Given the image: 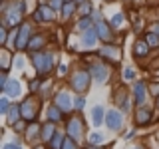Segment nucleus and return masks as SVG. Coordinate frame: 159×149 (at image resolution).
I'll return each mask as SVG.
<instances>
[{
    "mask_svg": "<svg viewBox=\"0 0 159 149\" xmlns=\"http://www.w3.org/2000/svg\"><path fill=\"white\" fill-rule=\"evenodd\" d=\"M89 149H102V147H89Z\"/></svg>",
    "mask_w": 159,
    "mask_h": 149,
    "instance_id": "nucleus-44",
    "label": "nucleus"
},
{
    "mask_svg": "<svg viewBox=\"0 0 159 149\" xmlns=\"http://www.w3.org/2000/svg\"><path fill=\"white\" fill-rule=\"evenodd\" d=\"M99 56L106 58V60H111V62H119L121 54H119V50L113 48V46H103L102 50H99Z\"/></svg>",
    "mask_w": 159,
    "mask_h": 149,
    "instance_id": "nucleus-12",
    "label": "nucleus"
},
{
    "mask_svg": "<svg viewBox=\"0 0 159 149\" xmlns=\"http://www.w3.org/2000/svg\"><path fill=\"white\" fill-rule=\"evenodd\" d=\"M8 111H10L8 97H2V99H0V113H6V115H8Z\"/></svg>",
    "mask_w": 159,
    "mask_h": 149,
    "instance_id": "nucleus-30",
    "label": "nucleus"
},
{
    "mask_svg": "<svg viewBox=\"0 0 159 149\" xmlns=\"http://www.w3.org/2000/svg\"><path fill=\"white\" fill-rule=\"evenodd\" d=\"M62 149H78V147H76V139L66 137V139H64V145H62Z\"/></svg>",
    "mask_w": 159,
    "mask_h": 149,
    "instance_id": "nucleus-31",
    "label": "nucleus"
},
{
    "mask_svg": "<svg viewBox=\"0 0 159 149\" xmlns=\"http://www.w3.org/2000/svg\"><path fill=\"white\" fill-rule=\"evenodd\" d=\"M44 44H46V38H44L42 34H34L32 40H30V44H28V48H30V50H34V54H36L38 50H42V48H44Z\"/></svg>",
    "mask_w": 159,
    "mask_h": 149,
    "instance_id": "nucleus-18",
    "label": "nucleus"
},
{
    "mask_svg": "<svg viewBox=\"0 0 159 149\" xmlns=\"http://www.w3.org/2000/svg\"><path fill=\"white\" fill-rule=\"evenodd\" d=\"M123 78H125V79H133V78H135V72H133L131 68H125V70H123Z\"/></svg>",
    "mask_w": 159,
    "mask_h": 149,
    "instance_id": "nucleus-34",
    "label": "nucleus"
},
{
    "mask_svg": "<svg viewBox=\"0 0 159 149\" xmlns=\"http://www.w3.org/2000/svg\"><path fill=\"white\" fill-rule=\"evenodd\" d=\"M121 24H123V14H116L109 20V26H121Z\"/></svg>",
    "mask_w": 159,
    "mask_h": 149,
    "instance_id": "nucleus-32",
    "label": "nucleus"
},
{
    "mask_svg": "<svg viewBox=\"0 0 159 149\" xmlns=\"http://www.w3.org/2000/svg\"><path fill=\"white\" fill-rule=\"evenodd\" d=\"M56 106L62 109L64 113H68L70 109H72L74 103H72V97H70V93H68V92H60L58 96H56Z\"/></svg>",
    "mask_w": 159,
    "mask_h": 149,
    "instance_id": "nucleus-9",
    "label": "nucleus"
},
{
    "mask_svg": "<svg viewBox=\"0 0 159 149\" xmlns=\"http://www.w3.org/2000/svg\"><path fill=\"white\" fill-rule=\"evenodd\" d=\"M60 111H62V109H60L58 106H52V107H48V119H50V121H58V119L60 117H62V113H60Z\"/></svg>",
    "mask_w": 159,
    "mask_h": 149,
    "instance_id": "nucleus-22",
    "label": "nucleus"
},
{
    "mask_svg": "<svg viewBox=\"0 0 159 149\" xmlns=\"http://www.w3.org/2000/svg\"><path fill=\"white\" fill-rule=\"evenodd\" d=\"M38 86H40V79H32L30 82V89H38Z\"/></svg>",
    "mask_w": 159,
    "mask_h": 149,
    "instance_id": "nucleus-40",
    "label": "nucleus"
},
{
    "mask_svg": "<svg viewBox=\"0 0 159 149\" xmlns=\"http://www.w3.org/2000/svg\"><path fill=\"white\" fill-rule=\"evenodd\" d=\"M34 18L38 20V22H44V20H52L54 18V10H52V6H46V4H42L36 12H34Z\"/></svg>",
    "mask_w": 159,
    "mask_h": 149,
    "instance_id": "nucleus-10",
    "label": "nucleus"
},
{
    "mask_svg": "<svg viewBox=\"0 0 159 149\" xmlns=\"http://www.w3.org/2000/svg\"><path fill=\"white\" fill-rule=\"evenodd\" d=\"M103 107L102 106H93V109H92V121L96 123V125H99V123L103 121Z\"/></svg>",
    "mask_w": 159,
    "mask_h": 149,
    "instance_id": "nucleus-21",
    "label": "nucleus"
},
{
    "mask_svg": "<svg viewBox=\"0 0 159 149\" xmlns=\"http://www.w3.org/2000/svg\"><path fill=\"white\" fill-rule=\"evenodd\" d=\"M89 74H92V78L96 79L98 84H103L107 79V68L103 66V64H93V66H89Z\"/></svg>",
    "mask_w": 159,
    "mask_h": 149,
    "instance_id": "nucleus-7",
    "label": "nucleus"
},
{
    "mask_svg": "<svg viewBox=\"0 0 159 149\" xmlns=\"http://www.w3.org/2000/svg\"><path fill=\"white\" fill-rule=\"evenodd\" d=\"M74 10H76V4H74V2H64V8H62V18H64V20H68V18L74 14Z\"/></svg>",
    "mask_w": 159,
    "mask_h": 149,
    "instance_id": "nucleus-23",
    "label": "nucleus"
},
{
    "mask_svg": "<svg viewBox=\"0 0 159 149\" xmlns=\"http://www.w3.org/2000/svg\"><path fill=\"white\" fill-rule=\"evenodd\" d=\"M151 93H153V96H157V97H159V82H157V84H153V86H151Z\"/></svg>",
    "mask_w": 159,
    "mask_h": 149,
    "instance_id": "nucleus-37",
    "label": "nucleus"
},
{
    "mask_svg": "<svg viewBox=\"0 0 159 149\" xmlns=\"http://www.w3.org/2000/svg\"><path fill=\"white\" fill-rule=\"evenodd\" d=\"M64 139H66V137H64L62 133H56V135H54V139L50 141V149H62Z\"/></svg>",
    "mask_w": 159,
    "mask_h": 149,
    "instance_id": "nucleus-24",
    "label": "nucleus"
},
{
    "mask_svg": "<svg viewBox=\"0 0 159 149\" xmlns=\"http://www.w3.org/2000/svg\"><path fill=\"white\" fill-rule=\"evenodd\" d=\"M32 28H30V24H22V26L18 28V34H16V40H14V48L16 50H24L28 48L30 40H32Z\"/></svg>",
    "mask_w": 159,
    "mask_h": 149,
    "instance_id": "nucleus-3",
    "label": "nucleus"
},
{
    "mask_svg": "<svg viewBox=\"0 0 159 149\" xmlns=\"http://www.w3.org/2000/svg\"><path fill=\"white\" fill-rule=\"evenodd\" d=\"M92 22H93V20H92V18H84V20H80V24H78V28H80V30H86V32H88V28H89V26H92ZM89 30H92V28H89Z\"/></svg>",
    "mask_w": 159,
    "mask_h": 149,
    "instance_id": "nucleus-29",
    "label": "nucleus"
},
{
    "mask_svg": "<svg viewBox=\"0 0 159 149\" xmlns=\"http://www.w3.org/2000/svg\"><path fill=\"white\" fill-rule=\"evenodd\" d=\"M133 96H135V103L137 106H143L145 103V96H147V86L143 82H137L135 84V89H133Z\"/></svg>",
    "mask_w": 159,
    "mask_h": 149,
    "instance_id": "nucleus-11",
    "label": "nucleus"
},
{
    "mask_svg": "<svg viewBox=\"0 0 159 149\" xmlns=\"http://www.w3.org/2000/svg\"><path fill=\"white\" fill-rule=\"evenodd\" d=\"M32 62H34V68H36V72L40 76H46L54 68V56L50 52H36L32 56Z\"/></svg>",
    "mask_w": 159,
    "mask_h": 149,
    "instance_id": "nucleus-2",
    "label": "nucleus"
},
{
    "mask_svg": "<svg viewBox=\"0 0 159 149\" xmlns=\"http://www.w3.org/2000/svg\"><path fill=\"white\" fill-rule=\"evenodd\" d=\"M66 72H68V66H66V64H62V66L58 68V74H60V76H64Z\"/></svg>",
    "mask_w": 159,
    "mask_h": 149,
    "instance_id": "nucleus-39",
    "label": "nucleus"
},
{
    "mask_svg": "<svg viewBox=\"0 0 159 149\" xmlns=\"http://www.w3.org/2000/svg\"><path fill=\"white\" fill-rule=\"evenodd\" d=\"M149 54V44L145 40H137L135 44H133V56L135 58H145Z\"/></svg>",
    "mask_w": 159,
    "mask_h": 149,
    "instance_id": "nucleus-14",
    "label": "nucleus"
},
{
    "mask_svg": "<svg viewBox=\"0 0 159 149\" xmlns=\"http://www.w3.org/2000/svg\"><path fill=\"white\" fill-rule=\"evenodd\" d=\"M36 149H44V147H36Z\"/></svg>",
    "mask_w": 159,
    "mask_h": 149,
    "instance_id": "nucleus-47",
    "label": "nucleus"
},
{
    "mask_svg": "<svg viewBox=\"0 0 159 149\" xmlns=\"http://www.w3.org/2000/svg\"><path fill=\"white\" fill-rule=\"evenodd\" d=\"M133 149H145V147H143V145H135V147H133Z\"/></svg>",
    "mask_w": 159,
    "mask_h": 149,
    "instance_id": "nucleus-42",
    "label": "nucleus"
},
{
    "mask_svg": "<svg viewBox=\"0 0 159 149\" xmlns=\"http://www.w3.org/2000/svg\"><path fill=\"white\" fill-rule=\"evenodd\" d=\"M62 2H64V0H50V6H52V10H58V8L62 10V8H64Z\"/></svg>",
    "mask_w": 159,
    "mask_h": 149,
    "instance_id": "nucleus-33",
    "label": "nucleus"
},
{
    "mask_svg": "<svg viewBox=\"0 0 159 149\" xmlns=\"http://www.w3.org/2000/svg\"><path fill=\"white\" fill-rule=\"evenodd\" d=\"M24 10H26L24 0H14L10 6H6L4 8V26H14L16 28L20 24V18H22Z\"/></svg>",
    "mask_w": 159,
    "mask_h": 149,
    "instance_id": "nucleus-1",
    "label": "nucleus"
},
{
    "mask_svg": "<svg viewBox=\"0 0 159 149\" xmlns=\"http://www.w3.org/2000/svg\"><path fill=\"white\" fill-rule=\"evenodd\" d=\"M20 117H22V109H20V106H12V107H10V111H8V115H6L8 123H10V125H16Z\"/></svg>",
    "mask_w": 159,
    "mask_h": 149,
    "instance_id": "nucleus-20",
    "label": "nucleus"
},
{
    "mask_svg": "<svg viewBox=\"0 0 159 149\" xmlns=\"http://www.w3.org/2000/svg\"><path fill=\"white\" fill-rule=\"evenodd\" d=\"M76 2H80V4H84V2H86V0H76Z\"/></svg>",
    "mask_w": 159,
    "mask_h": 149,
    "instance_id": "nucleus-43",
    "label": "nucleus"
},
{
    "mask_svg": "<svg viewBox=\"0 0 159 149\" xmlns=\"http://www.w3.org/2000/svg\"><path fill=\"white\" fill-rule=\"evenodd\" d=\"M84 106H86V97H82V96H78V97H74V107L78 109V111H82Z\"/></svg>",
    "mask_w": 159,
    "mask_h": 149,
    "instance_id": "nucleus-28",
    "label": "nucleus"
},
{
    "mask_svg": "<svg viewBox=\"0 0 159 149\" xmlns=\"http://www.w3.org/2000/svg\"><path fill=\"white\" fill-rule=\"evenodd\" d=\"M157 109H159V97H157Z\"/></svg>",
    "mask_w": 159,
    "mask_h": 149,
    "instance_id": "nucleus-45",
    "label": "nucleus"
},
{
    "mask_svg": "<svg viewBox=\"0 0 159 149\" xmlns=\"http://www.w3.org/2000/svg\"><path fill=\"white\" fill-rule=\"evenodd\" d=\"M145 42L149 44V46H157V44H159V36L153 34V32H147L145 34Z\"/></svg>",
    "mask_w": 159,
    "mask_h": 149,
    "instance_id": "nucleus-26",
    "label": "nucleus"
},
{
    "mask_svg": "<svg viewBox=\"0 0 159 149\" xmlns=\"http://www.w3.org/2000/svg\"><path fill=\"white\" fill-rule=\"evenodd\" d=\"M89 78H92V74L89 72H76L74 74V78H72V88L76 89V92H86L88 89V86H89Z\"/></svg>",
    "mask_w": 159,
    "mask_h": 149,
    "instance_id": "nucleus-4",
    "label": "nucleus"
},
{
    "mask_svg": "<svg viewBox=\"0 0 159 149\" xmlns=\"http://www.w3.org/2000/svg\"><path fill=\"white\" fill-rule=\"evenodd\" d=\"M54 123H46V125L42 127V131H40V137H42V141L44 143H50L54 139V135H56V131H54Z\"/></svg>",
    "mask_w": 159,
    "mask_h": 149,
    "instance_id": "nucleus-17",
    "label": "nucleus"
},
{
    "mask_svg": "<svg viewBox=\"0 0 159 149\" xmlns=\"http://www.w3.org/2000/svg\"><path fill=\"white\" fill-rule=\"evenodd\" d=\"M151 121V111L145 107H139L137 111H135V123L137 125H145V123Z\"/></svg>",
    "mask_w": 159,
    "mask_h": 149,
    "instance_id": "nucleus-16",
    "label": "nucleus"
},
{
    "mask_svg": "<svg viewBox=\"0 0 159 149\" xmlns=\"http://www.w3.org/2000/svg\"><path fill=\"white\" fill-rule=\"evenodd\" d=\"M92 12H93V10H92V4H89V2L80 4V16L86 18V14H92Z\"/></svg>",
    "mask_w": 159,
    "mask_h": 149,
    "instance_id": "nucleus-27",
    "label": "nucleus"
},
{
    "mask_svg": "<svg viewBox=\"0 0 159 149\" xmlns=\"http://www.w3.org/2000/svg\"><path fill=\"white\" fill-rule=\"evenodd\" d=\"M98 40H99V36H98L96 28H93V30H88V32H84V36H82V46L92 48V46H96Z\"/></svg>",
    "mask_w": 159,
    "mask_h": 149,
    "instance_id": "nucleus-13",
    "label": "nucleus"
},
{
    "mask_svg": "<svg viewBox=\"0 0 159 149\" xmlns=\"http://www.w3.org/2000/svg\"><path fill=\"white\" fill-rule=\"evenodd\" d=\"M6 26L2 24V28H0V44H6Z\"/></svg>",
    "mask_w": 159,
    "mask_h": 149,
    "instance_id": "nucleus-35",
    "label": "nucleus"
},
{
    "mask_svg": "<svg viewBox=\"0 0 159 149\" xmlns=\"http://www.w3.org/2000/svg\"><path fill=\"white\" fill-rule=\"evenodd\" d=\"M64 2H72V0H64Z\"/></svg>",
    "mask_w": 159,
    "mask_h": 149,
    "instance_id": "nucleus-46",
    "label": "nucleus"
},
{
    "mask_svg": "<svg viewBox=\"0 0 159 149\" xmlns=\"http://www.w3.org/2000/svg\"><path fill=\"white\" fill-rule=\"evenodd\" d=\"M20 109H22V117L26 119V121H34L36 111H38V103L34 102V99H26V102L20 106Z\"/></svg>",
    "mask_w": 159,
    "mask_h": 149,
    "instance_id": "nucleus-6",
    "label": "nucleus"
},
{
    "mask_svg": "<svg viewBox=\"0 0 159 149\" xmlns=\"http://www.w3.org/2000/svg\"><path fill=\"white\" fill-rule=\"evenodd\" d=\"M151 32H153V34H157V36H159V24H155V26H153V30H151Z\"/></svg>",
    "mask_w": 159,
    "mask_h": 149,
    "instance_id": "nucleus-41",
    "label": "nucleus"
},
{
    "mask_svg": "<svg viewBox=\"0 0 159 149\" xmlns=\"http://www.w3.org/2000/svg\"><path fill=\"white\" fill-rule=\"evenodd\" d=\"M2 149H22V147H20L18 143H6V145H4Z\"/></svg>",
    "mask_w": 159,
    "mask_h": 149,
    "instance_id": "nucleus-38",
    "label": "nucleus"
},
{
    "mask_svg": "<svg viewBox=\"0 0 159 149\" xmlns=\"http://www.w3.org/2000/svg\"><path fill=\"white\" fill-rule=\"evenodd\" d=\"M4 92H6L10 97L20 96V82H18V79H8V84L4 86Z\"/></svg>",
    "mask_w": 159,
    "mask_h": 149,
    "instance_id": "nucleus-19",
    "label": "nucleus"
},
{
    "mask_svg": "<svg viewBox=\"0 0 159 149\" xmlns=\"http://www.w3.org/2000/svg\"><path fill=\"white\" fill-rule=\"evenodd\" d=\"M92 20H93L96 24L102 22V14H99V10H93V12H92Z\"/></svg>",
    "mask_w": 159,
    "mask_h": 149,
    "instance_id": "nucleus-36",
    "label": "nucleus"
},
{
    "mask_svg": "<svg viewBox=\"0 0 159 149\" xmlns=\"http://www.w3.org/2000/svg\"><path fill=\"white\" fill-rule=\"evenodd\" d=\"M103 133H98V131H93L92 135H89V143H92V145H98V143H103Z\"/></svg>",
    "mask_w": 159,
    "mask_h": 149,
    "instance_id": "nucleus-25",
    "label": "nucleus"
},
{
    "mask_svg": "<svg viewBox=\"0 0 159 149\" xmlns=\"http://www.w3.org/2000/svg\"><path fill=\"white\" fill-rule=\"evenodd\" d=\"M84 135V121L80 117H72L68 121V137H72V139H78Z\"/></svg>",
    "mask_w": 159,
    "mask_h": 149,
    "instance_id": "nucleus-5",
    "label": "nucleus"
},
{
    "mask_svg": "<svg viewBox=\"0 0 159 149\" xmlns=\"http://www.w3.org/2000/svg\"><path fill=\"white\" fill-rule=\"evenodd\" d=\"M96 32H98L99 40H103V42H109V40H111V30H109V24H106V22L96 24Z\"/></svg>",
    "mask_w": 159,
    "mask_h": 149,
    "instance_id": "nucleus-15",
    "label": "nucleus"
},
{
    "mask_svg": "<svg viewBox=\"0 0 159 149\" xmlns=\"http://www.w3.org/2000/svg\"><path fill=\"white\" fill-rule=\"evenodd\" d=\"M106 123H107L109 129H119V127H121V123H123L121 113H119L117 109H109V111L106 113Z\"/></svg>",
    "mask_w": 159,
    "mask_h": 149,
    "instance_id": "nucleus-8",
    "label": "nucleus"
}]
</instances>
